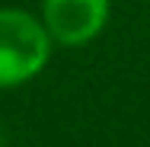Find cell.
<instances>
[{
    "label": "cell",
    "instance_id": "6da1fadb",
    "mask_svg": "<svg viewBox=\"0 0 150 147\" xmlns=\"http://www.w3.org/2000/svg\"><path fill=\"white\" fill-rule=\"evenodd\" d=\"M51 55L48 29L23 10H0V89L42 74Z\"/></svg>",
    "mask_w": 150,
    "mask_h": 147
},
{
    "label": "cell",
    "instance_id": "7a4b0ae2",
    "mask_svg": "<svg viewBox=\"0 0 150 147\" xmlns=\"http://www.w3.org/2000/svg\"><path fill=\"white\" fill-rule=\"evenodd\" d=\"M109 23V0H42V26L51 42L86 45Z\"/></svg>",
    "mask_w": 150,
    "mask_h": 147
}]
</instances>
